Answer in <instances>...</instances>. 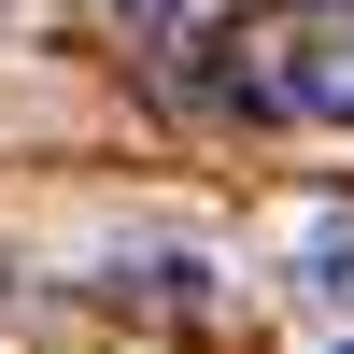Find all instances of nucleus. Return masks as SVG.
Instances as JSON below:
<instances>
[{
    "instance_id": "nucleus-1",
    "label": "nucleus",
    "mask_w": 354,
    "mask_h": 354,
    "mask_svg": "<svg viewBox=\"0 0 354 354\" xmlns=\"http://www.w3.org/2000/svg\"><path fill=\"white\" fill-rule=\"evenodd\" d=\"M255 100L298 113V128H354V15H312L270 43V71H255Z\"/></svg>"
},
{
    "instance_id": "nucleus-2",
    "label": "nucleus",
    "mask_w": 354,
    "mask_h": 354,
    "mask_svg": "<svg viewBox=\"0 0 354 354\" xmlns=\"http://www.w3.org/2000/svg\"><path fill=\"white\" fill-rule=\"evenodd\" d=\"M270 270H283V298H298L312 312V326H354V213H298V227H283V255H270Z\"/></svg>"
},
{
    "instance_id": "nucleus-3",
    "label": "nucleus",
    "mask_w": 354,
    "mask_h": 354,
    "mask_svg": "<svg viewBox=\"0 0 354 354\" xmlns=\"http://www.w3.org/2000/svg\"><path fill=\"white\" fill-rule=\"evenodd\" d=\"M113 15H128L142 43H185V15H198V0H113Z\"/></svg>"
},
{
    "instance_id": "nucleus-4",
    "label": "nucleus",
    "mask_w": 354,
    "mask_h": 354,
    "mask_svg": "<svg viewBox=\"0 0 354 354\" xmlns=\"http://www.w3.org/2000/svg\"><path fill=\"white\" fill-rule=\"evenodd\" d=\"M326 354H354V326H340V340H326Z\"/></svg>"
}]
</instances>
